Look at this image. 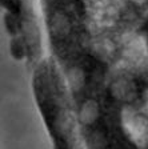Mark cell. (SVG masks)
Instances as JSON below:
<instances>
[{
    "label": "cell",
    "mask_w": 148,
    "mask_h": 149,
    "mask_svg": "<svg viewBox=\"0 0 148 149\" xmlns=\"http://www.w3.org/2000/svg\"><path fill=\"white\" fill-rule=\"evenodd\" d=\"M131 1L135 3V4H137V6H143V4L148 3V0H131Z\"/></svg>",
    "instance_id": "4"
},
{
    "label": "cell",
    "mask_w": 148,
    "mask_h": 149,
    "mask_svg": "<svg viewBox=\"0 0 148 149\" xmlns=\"http://www.w3.org/2000/svg\"><path fill=\"white\" fill-rule=\"evenodd\" d=\"M35 93L52 149H84L64 80L46 65L36 74Z\"/></svg>",
    "instance_id": "2"
},
{
    "label": "cell",
    "mask_w": 148,
    "mask_h": 149,
    "mask_svg": "<svg viewBox=\"0 0 148 149\" xmlns=\"http://www.w3.org/2000/svg\"><path fill=\"white\" fill-rule=\"evenodd\" d=\"M72 32V24L69 22V19L65 13L60 12H53L49 20V33L52 36V39L58 43L67 40L69 35Z\"/></svg>",
    "instance_id": "3"
},
{
    "label": "cell",
    "mask_w": 148,
    "mask_h": 149,
    "mask_svg": "<svg viewBox=\"0 0 148 149\" xmlns=\"http://www.w3.org/2000/svg\"><path fill=\"white\" fill-rule=\"evenodd\" d=\"M75 57L64 83L84 149H148L145 48L128 41L116 55Z\"/></svg>",
    "instance_id": "1"
}]
</instances>
